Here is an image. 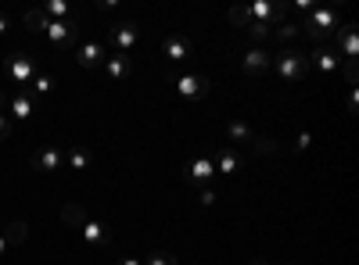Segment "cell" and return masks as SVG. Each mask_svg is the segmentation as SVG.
I'll list each match as a JSON object with an SVG mask.
<instances>
[{
    "instance_id": "36",
    "label": "cell",
    "mask_w": 359,
    "mask_h": 265,
    "mask_svg": "<svg viewBox=\"0 0 359 265\" xmlns=\"http://www.w3.org/2000/svg\"><path fill=\"white\" fill-rule=\"evenodd\" d=\"M248 265H273V262H269V258H252Z\"/></svg>"
},
{
    "instance_id": "27",
    "label": "cell",
    "mask_w": 359,
    "mask_h": 265,
    "mask_svg": "<svg viewBox=\"0 0 359 265\" xmlns=\"http://www.w3.org/2000/svg\"><path fill=\"white\" fill-rule=\"evenodd\" d=\"M144 265H180V258H176L172 251H162V248H158V251H151V255L144 258Z\"/></svg>"
},
{
    "instance_id": "31",
    "label": "cell",
    "mask_w": 359,
    "mask_h": 265,
    "mask_svg": "<svg viewBox=\"0 0 359 265\" xmlns=\"http://www.w3.org/2000/svg\"><path fill=\"white\" fill-rule=\"evenodd\" d=\"M309 143H313V136H309V133H298V140H294V151H309Z\"/></svg>"
},
{
    "instance_id": "26",
    "label": "cell",
    "mask_w": 359,
    "mask_h": 265,
    "mask_svg": "<svg viewBox=\"0 0 359 265\" xmlns=\"http://www.w3.org/2000/svg\"><path fill=\"white\" fill-rule=\"evenodd\" d=\"M29 90H33L36 97H47V94H54V76H47V72H36V79L29 83Z\"/></svg>"
},
{
    "instance_id": "35",
    "label": "cell",
    "mask_w": 359,
    "mask_h": 265,
    "mask_svg": "<svg viewBox=\"0 0 359 265\" xmlns=\"http://www.w3.org/2000/svg\"><path fill=\"white\" fill-rule=\"evenodd\" d=\"M118 265H144L140 258H118Z\"/></svg>"
},
{
    "instance_id": "19",
    "label": "cell",
    "mask_w": 359,
    "mask_h": 265,
    "mask_svg": "<svg viewBox=\"0 0 359 265\" xmlns=\"http://www.w3.org/2000/svg\"><path fill=\"white\" fill-rule=\"evenodd\" d=\"M90 165H94V151H90V147H83V143L65 147V169H72V172H86Z\"/></svg>"
},
{
    "instance_id": "5",
    "label": "cell",
    "mask_w": 359,
    "mask_h": 265,
    "mask_svg": "<svg viewBox=\"0 0 359 265\" xmlns=\"http://www.w3.org/2000/svg\"><path fill=\"white\" fill-rule=\"evenodd\" d=\"M43 36L50 40V47L76 54V47H79V43H76V40H79V25H76V18H65V22H50V18H47Z\"/></svg>"
},
{
    "instance_id": "23",
    "label": "cell",
    "mask_w": 359,
    "mask_h": 265,
    "mask_svg": "<svg viewBox=\"0 0 359 265\" xmlns=\"http://www.w3.org/2000/svg\"><path fill=\"white\" fill-rule=\"evenodd\" d=\"M62 219H65V222H69L72 229H79V226H83V222L90 219V212L83 208V204H76V201H69V204H65V208H62Z\"/></svg>"
},
{
    "instance_id": "25",
    "label": "cell",
    "mask_w": 359,
    "mask_h": 265,
    "mask_svg": "<svg viewBox=\"0 0 359 265\" xmlns=\"http://www.w3.org/2000/svg\"><path fill=\"white\" fill-rule=\"evenodd\" d=\"M43 15H47L50 22H65V18H72V8L65 4V0H47V4H43Z\"/></svg>"
},
{
    "instance_id": "4",
    "label": "cell",
    "mask_w": 359,
    "mask_h": 265,
    "mask_svg": "<svg viewBox=\"0 0 359 265\" xmlns=\"http://www.w3.org/2000/svg\"><path fill=\"white\" fill-rule=\"evenodd\" d=\"M165 83L176 86V94L184 101H205L208 94H212V83H208V76H180L172 69H165Z\"/></svg>"
},
{
    "instance_id": "15",
    "label": "cell",
    "mask_w": 359,
    "mask_h": 265,
    "mask_svg": "<svg viewBox=\"0 0 359 265\" xmlns=\"http://www.w3.org/2000/svg\"><path fill=\"white\" fill-rule=\"evenodd\" d=\"M79 237L90 244V248H97V251H104V248H111V241H115V233L104 226V222H97V219H86L83 226H79Z\"/></svg>"
},
{
    "instance_id": "30",
    "label": "cell",
    "mask_w": 359,
    "mask_h": 265,
    "mask_svg": "<svg viewBox=\"0 0 359 265\" xmlns=\"http://www.w3.org/2000/svg\"><path fill=\"white\" fill-rule=\"evenodd\" d=\"M345 79H348V86L359 83V65H355V62H345Z\"/></svg>"
},
{
    "instance_id": "16",
    "label": "cell",
    "mask_w": 359,
    "mask_h": 265,
    "mask_svg": "<svg viewBox=\"0 0 359 265\" xmlns=\"http://www.w3.org/2000/svg\"><path fill=\"white\" fill-rule=\"evenodd\" d=\"M33 115H36V97H33V94H29V90L8 94V119L25 122V119H33Z\"/></svg>"
},
{
    "instance_id": "9",
    "label": "cell",
    "mask_w": 359,
    "mask_h": 265,
    "mask_svg": "<svg viewBox=\"0 0 359 265\" xmlns=\"http://www.w3.org/2000/svg\"><path fill=\"white\" fill-rule=\"evenodd\" d=\"M33 169L36 172H65V147L43 143L40 151H33Z\"/></svg>"
},
{
    "instance_id": "21",
    "label": "cell",
    "mask_w": 359,
    "mask_h": 265,
    "mask_svg": "<svg viewBox=\"0 0 359 265\" xmlns=\"http://www.w3.org/2000/svg\"><path fill=\"white\" fill-rule=\"evenodd\" d=\"M22 25H25V33L40 36L43 29H47V15H43V8H29V11L22 15Z\"/></svg>"
},
{
    "instance_id": "22",
    "label": "cell",
    "mask_w": 359,
    "mask_h": 265,
    "mask_svg": "<svg viewBox=\"0 0 359 265\" xmlns=\"http://www.w3.org/2000/svg\"><path fill=\"white\" fill-rule=\"evenodd\" d=\"M298 36H302V29H298V22H280V25H273V40H277L280 47H291Z\"/></svg>"
},
{
    "instance_id": "12",
    "label": "cell",
    "mask_w": 359,
    "mask_h": 265,
    "mask_svg": "<svg viewBox=\"0 0 359 265\" xmlns=\"http://www.w3.org/2000/svg\"><path fill=\"white\" fill-rule=\"evenodd\" d=\"M8 79L25 90V86L36 79V65H33V57H29V54H11V57H8Z\"/></svg>"
},
{
    "instance_id": "33",
    "label": "cell",
    "mask_w": 359,
    "mask_h": 265,
    "mask_svg": "<svg viewBox=\"0 0 359 265\" xmlns=\"http://www.w3.org/2000/svg\"><path fill=\"white\" fill-rule=\"evenodd\" d=\"M97 11H115V0H97Z\"/></svg>"
},
{
    "instance_id": "32",
    "label": "cell",
    "mask_w": 359,
    "mask_h": 265,
    "mask_svg": "<svg viewBox=\"0 0 359 265\" xmlns=\"http://www.w3.org/2000/svg\"><path fill=\"white\" fill-rule=\"evenodd\" d=\"M11 15H4V11H0V36H4V33H11Z\"/></svg>"
},
{
    "instance_id": "20",
    "label": "cell",
    "mask_w": 359,
    "mask_h": 265,
    "mask_svg": "<svg viewBox=\"0 0 359 265\" xmlns=\"http://www.w3.org/2000/svg\"><path fill=\"white\" fill-rule=\"evenodd\" d=\"M0 233H4V241H8V248L15 251V248H22L25 241H29V222L25 219H11L4 229H0Z\"/></svg>"
},
{
    "instance_id": "2",
    "label": "cell",
    "mask_w": 359,
    "mask_h": 265,
    "mask_svg": "<svg viewBox=\"0 0 359 265\" xmlns=\"http://www.w3.org/2000/svg\"><path fill=\"white\" fill-rule=\"evenodd\" d=\"M338 25H341V11H338V8H313L302 22H298L302 36H309L316 47L331 43V36L338 33Z\"/></svg>"
},
{
    "instance_id": "8",
    "label": "cell",
    "mask_w": 359,
    "mask_h": 265,
    "mask_svg": "<svg viewBox=\"0 0 359 265\" xmlns=\"http://www.w3.org/2000/svg\"><path fill=\"white\" fill-rule=\"evenodd\" d=\"M212 180H216V169H212V158H208V155H198V158L184 162V183L205 190Z\"/></svg>"
},
{
    "instance_id": "10",
    "label": "cell",
    "mask_w": 359,
    "mask_h": 265,
    "mask_svg": "<svg viewBox=\"0 0 359 265\" xmlns=\"http://www.w3.org/2000/svg\"><path fill=\"white\" fill-rule=\"evenodd\" d=\"M104 57H108L104 40H86V43L76 47V62H79V69H86V72L101 69V65H104Z\"/></svg>"
},
{
    "instance_id": "14",
    "label": "cell",
    "mask_w": 359,
    "mask_h": 265,
    "mask_svg": "<svg viewBox=\"0 0 359 265\" xmlns=\"http://www.w3.org/2000/svg\"><path fill=\"white\" fill-rule=\"evenodd\" d=\"M334 43V50H338V57H341V62H355V57H359V43H355V25L352 22H341L338 25V33L331 36Z\"/></svg>"
},
{
    "instance_id": "7",
    "label": "cell",
    "mask_w": 359,
    "mask_h": 265,
    "mask_svg": "<svg viewBox=\"0 0 359 265\" xmlns=\"http://www.w3.org/2000/svg\"><path fill=\"white\" fill-rule=\"evenodd\" d=\"M212 169H216V176H237V172H245V165H248V155H241V151H233V147H216L212 155Z\"/></svg>"
},
{
    "instance_id": "37",
    "label": "cell",
    "mask_w": 359,
    "mask_h": 265,
    "mask_svg": "<svg viewBox=\"0 0 359 265\" xmlns=\"http://www.w3.org/2000/svg\"><path fill=\"white\" fill-rule=\"evenodd\" d=\"M0 115H8V97L0 94Z\"/></svg>"
},
{
    "instance_id": "34",
    "label": "cell",
    "mask_w": 359,
    "mask_h": 265,
    "mask_svg": "<svg viewBox=\"0 0 359 265\" xmlns=\"http://www.w3.org/2000/svg\"><path fill=\"white\" fill-rule=\"evenodd\" d=\"M8 251H11V248H8V241H4V233H0V258H4Z\"/></svg>"
},
{
    "instance_id": "6",
    "label": "cell",
    "mask_w": 359,
    "mask_h": 265,
    "mask_svg": "<svg viewBox=\"0 0 359 265\" xmlns=\"http://www.w3.org/2000/svg\"><path fill=\"white\" fill-rule=\"evenodd\" d=\"M137 40H140L137 22H118V25H111V29H108L104 47H108V54H130V50L137 47Z\"/></svg>"
},
{
    "instance_id": "13",
    "label": "cell",
    "mask_w": 359,
    "mask_h": 265,
    "mask_svg": "<svg viewBox=\"0 0 359 265\" xmlns=\"http://www.w3.org/2000/svg\"><path fill=\"white\" fill-rule=\"evenodd\" d=\"M338 65H341V57H338V50H334L331 43H323V47L309 50V69H316L323 79H331V76L338 72Z\"/></svg>"
},
{
    "instance_id": "29",
    "label": "cell",
    "mask_w": 359,
    "mask_h": 265,
    "mask_svg": "<svg viewBox=\"0 0 359 265\" xmlns=\"http://www.w3.org/2000/svg\"><path fill=\"white\" fill-rule=\"evenodd\" d=\"M11 136H15V122L8 115H0V140H11Z\"/></svg>"
},
{
    "instance_id": "28",
    "label": "cell",
    "mask_w": 359,
    "mask_h": 265,
    "mask_svg": "<svg viewBox=\"0 0 359 265\" xmlns=\"http://www.w3.org/2000/svg\"><path fill=\"white\" fill-rule=\"evenodd\" d=\"M216 201H219V197H216V190H212V187H205V190L198 194V204H201V208H212Z\"/></svg>"
},
{
    "instance_id": "1",
    "label": "cell",
    "mask_w": 359,
    "mask_h": 265,
    "mask_svg": "<svg viewBox=\"0 0 359 265\" xmlns=\"http://www.w3.org/2000/svg\"><path fill=\"white\" fill-rule=\"evenodd\" d=\"M223 136H226V147H241V155H277L280 151V143L273 140V136H262V133H255L248 122H241V119H230L226 126H223Z\"/></svg>"
},
{
    "instance_id": "11",
    "label": "cell",
    "mask_w": 359,
    "mask_h": 265,
    "mask_svg": "<svg viewBox=\"0 0 359 265\" xmlns=\"http://www.w3.org/2000/svg\"><path fill=\"white\" fill-rule=\"evenodd\" d=\"M269 65H273V54L262 50V47H252V50L241 54V72H245L248 79H262V76L269 72Z\"/></svg>"
},
{
    "instance_id": "18",
    "label": "cell",
    "mask_w": 359,
    "mask_h": 265,
    "mask_svg": "<svg viewBox=\"0 0 359 265\" xmlns=\"http://www.w3.org/2000/svg\"><path fill=\"white\" fill-rule=\"evenodd\" d=\"M101 69L108 72L111 83H126V79L133 76V57H130V54H108Z\"/></svg>"
},
{
    "instance_id": "17",
    "label": "cell",
    "mask_w": 359,
    "mask_h": 265,
    "mask_svg": "<svg viewBox=\"0 0 359 265\" xmlns=\"http://www.w3.org/2000/svg\"><path fill=\"white\" fill-rule=\"evenodd\" d=\"M162 54L169 57V62H187V57H194V43L187 36H180V33H169L162 40Z\"/></svg>"
},
{
    "instance_id": "24",
    "label": "cell",
    "mask_w": 359,
    "mask_h": 265,
    "mask_svg": "<svg viewBox=\"0 0 359 265\" xmlns=\"http://www.w3.org/2000/svg\"><path fill=\"white\" fill-rule=\"evenodd\" d=\"M245 33H248L252 43H262V40L273 36V22H248V25H245Z\"/></svg>"
},
{
    "instance_id": "3",
    "label": "cell",
    "mask_w": 359,
    "mask_h": 265,
    "mask_svg": "<svg viewBox=\"0 0 359 265\" xmlns=\"http://www.w3.org/2000/svg\"><path fill=\"white\" fill-rule=\"evenodd\" d=\"M269 72H277L284 83H302L309 76V54L298 47H280V54H273Z\"/></svg>"
}]
</instances>
